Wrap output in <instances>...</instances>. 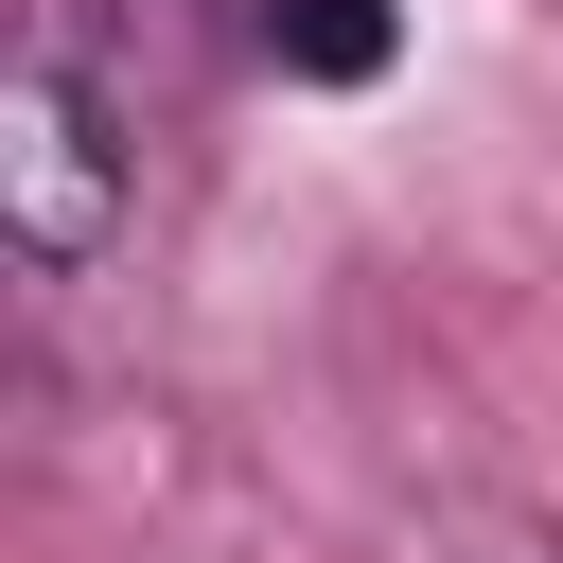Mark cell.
<instances>
[{
  "label": "cell",
  "instance_id": "cell-1",
  "mask_svg": "<svg viewBox=\"0 0 563 563\" xmlns=\"http://www.w3.org/2000/svg\"><path fill=\"white\" fill-rule=\"evenodd\" d=\"M141 211V106L88 70V35H35L0 88V229L35 282H88Z\"/></svg>",
  "mask_w": 563,
  "mask_h": 563
},
{
  "label": "cell",
  "instance_id": "cell-2",
  "mask_svg": "<svg viewBox=\"0 0 563 563\" xmlns=\"http://www.w3.org/2000/svg\"><path fill=\"white\" fill-rule=\"evenodd\" d=\"M264 53L352 88V70H387V0H264Z\"/></svg>",
  "mask_w": 563,
  "mask_h": 563
}]
</instances>
